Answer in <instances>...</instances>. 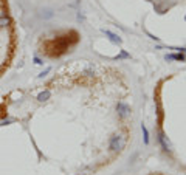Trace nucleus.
I'll return each mask as SVG.
<instances>
[{"instance_id": "2", "label": "nucleus", "mask_w": 186, "mask_h": 175, "mask_svg": "<svg viewBox=\"0 0 186 175\" xmlns=\"http://www.w3.org/2000/svg\"><path fill=\"white\" fill-rule=\"evenodd\" d=\"M116 112H118V116H120L121 119H126V118L130 115V107H129L126 102L120 101V102L116 104Z\"/></svg>"}, {"instance_id": "8", "label": "nucleus", "mask_w": 186, "mask_h": 175, "mask_svg": "<svg viewBox=\"0 0 186 175\" xmlns=\"http://www.w3.org/2000/svg\"><path fill=\"white\" fill-rule=\"evenodd\" d=\"M50 96H51V93H50L48 90H45V91H42V93H41V95L37 96V99H39L41 102H42V101H46V99H48Z\"/></svg>"}, {"instance_id": "5", "label": "nucleus", "mask_w": 186, "mask_h": 175, "mask_svg": "<svg viewBox=\"0 0 186 175\" xmlns=\"http://www.w3.org/2000/svg\"><path fill=\"white\" fill-rule=\"evenodd\" d=\"M166 61H180V62H185L186 56L183 53H177V54H166Z\"/></svg>"}, {"instance_id": "7", "label": "nucleus", "mask_w": 186, "mask_h": 175, "mask_svg": "<svg viewBox=\"0 0 186 175\" xmlns=\"http://www.w3.org/2000/svg\"><path fill=\"white\" fill-rule=\"evenodd\" d=\"M141 132H143V139H144V144H149V132L147 127L144 124H141Z\"/></svg>"}, {"instance_id": "4", "label": "nucleus", "mask_w": 186, "mask_h": 175, "mask_svg": "<svg viewBox=\"0 0 186 175\" xmlns=\"http://www.w3.org/2000/svg\"><path fill=\"white\" fill-rule=\"evenodd\" d=\"M8 25H11V19L6 12H0V28H6Z\"/></svg>"}, {"instance_id": "10", "label": "nucleus", "mask_w": 186, "mask_h": 175, "mask_svg": "<svg viewBox=\"0 0 186 175\" xmlns=\"http://www.w3.org/2000/svg\"><path fill=\"white\" fill-rule=\"evenodd\" d=\"M118 57H129V54H127L126 51H123V53H121V54H120Z\"/></svg>"}, {"instance_id": "1", "label": "nucleus", "mask_w": 186, "mask_h": 175, "mask_svg": "<svg viewBox=\"0 0 186 175\" xmlns=\"http://www.w3.org/2000/svg\"><path fill=\"white\" fill-rule=\"evenodd\" d=\"M124 144H126V136L123 135H113L109 141V147L112 152H120L124 147Z\"/></svg>"}, {"instance_id": "11", "label": "nucleus", "mask_w": 186, "mask_h": 175, "mask_svg": "<svg viewBox=\"0 0 186 175\" xmlns=\"http://www.w3.org/2000/svg\"><path fill=\"white\" fill-rule=\"evenodd\" d=\"M34 62H36V64H37V65H41V64H42V62H41V59H39V57H34Z\"/></svg>"}, {"instance_id": "3", "label": "nucleus", "mask_w": 186, "mask_h": 175, "mask_svg": "<svg viewBox=\"0 0 186 175\" xmlns=\"http://www.w3.org/2000/svg\"><path fill=\"white\" fill-rule=\"evenodd\" d=\"M158 143H160L161 149H163L166 153H171V152H172V146H171L168 136L164 135V132H160V133H158Z\"/></svg>"}, {"instance_id": "9", "label": "nucleus", "mask_w": 186, "mask_h": 175, "mask_svg": "<svg viewBox=\"0 0 186 175\" xmlns=\"http://www.w3.org/2000/svg\"><path fill=\"white\" fill-rule=\"evenodd\" d=\"M86 75H87V76H93V70L92 68H89V70L86 71Z\"/></svg>"}, {"instance_id": "6", "label": "nucleus", "mask_w": 186, "mask_h": 175, "mask_svg": "<svg viewBox=\"0 0 186 175\" xmlns=\"http://www.w3.org/2000/svg\"><path fill=\"white\" fill-rule=\"evenodd\" d=\"M102 33L112 41V42H115V44H121V37L120 36H116L115 33H112V31H109V30H102Z\"/></svg>"}]
</instances>
